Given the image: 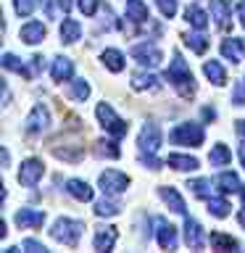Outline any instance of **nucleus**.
Masks as SVG:
<instances>
[{"instance_id": "f257e3e1", "label": "nucleus", "mask_w": 245, "mask_h": 253, "mask_svg": "<svg viewBox=\"0 0 245 253\" xmlns=\"http://www.w3.org/2000/svg\"><path fill=\"white\" fill-rule=\"evenodd\" d=\"M166 79L174 84V90H177L182 98H193L195 95V77H193V71H190L187 66V61L182 58L179 53H174V58L169 63V69H166Z\"/></svg>"}, {"instance_id": "f03ea898", "label": "nucleus", "mask_w": 245, "mask_h": 253, "mask_svg": "<svg viewBox=\"0 0 245 253\" xmlns=\"http://www.w3.org/2000/svg\"><path fill=\"white\" fill-rule=\"evenodd\" d=\"M137 145H140V161L145 164L148 169H161V161L156 158V150L161 148V129H158V124L142 126Z\"/></svg>"}, {"instance_id": "7ed1b4c3", "label": "nucleus", "mask_w": 245, "mask_h": 253, "mask_svg": "<svg viewBox=\"0 0 245 253\" xmlns=\"http://www.w3.org/2000/svg\"><path fill=\"white\" fill-rule=\"evenodd\" d=\"M82 232H84L82 221L61 216V219H55V224L50 229V237L58 240V243H63V245H69V248H74V245L79 243V237H82Z\"/></svg>"}, {"instance_id": "20e7f679", "label": "nucleus", "mask_w": 245, "mask_h": 253, "mask_svg": "<svg viewBox=\"0 0 245 253\" xmlns=\"http://www.w3.org/2000/svg\"><path fill=\"white\" fill-rule=\"evenodd\" d=\"M169 140L174 142V145H190V148H201L203 140H205V132L201 124L195 122H182L171 129Z\"/></svg>"}, {"instance_id": "39448f33", "label": "nucleus", "mask_w": 245, "mask_h": 253, "mask_svg": "<svg viewBox=\"0 0 245 253\" xmlns=\"http://www.w3.org/2000/svg\"><path fill=\"white\" fill-rule=\"evenodd\" d=\"M95 114H98V119H100V126L111 134V137H116V140H119V137H124V134L129 132V124H126L124 119L108 106V103H98Z\"/></svg>"}, {"instance_id": "423d86ee", "label": "nucleus", "mask_w": 245, "mask_h": 253, "mask_svg": "<svg viewBox=\"0 0 245 253\" xmlns=\"http://www.w3.org/2000/svg\"><path fill=\"white\" fill-rule=\"evenodd\" d=\"M47 124H50V111H47L42 103H37V106L29 111V116L24 119V132H27L29 137H35V134H42L47 129Z\"/></svg>"}, {"instance_id": "0eeeda50", "label": "nucleus", "mask_w": 245, "mask_h": 253, "mask_svg": "<svg viewBox=\"0 0 245 253\" xmlns=\"http://www.w3.org/2000/svg\"><path fill=\"white\" fill-rule=\"evenodd\" d=\"M98 182H100V190L106 195H119L129 187V177H126L124 171H116V169H106L100 174Z\"/></svg>"}, {"instance_id": "6e6552de", "label": "nucleus", "mask_w": 245, "mask_h": 253, "mask_svg": "<svg viewBox=\"0 0 245 253\" xmlns=\"http://www.w3.org/2000/svg\"><path fill=\"white\" fill-rule=\"evenodd\" d=\"M45 174V164L40 158H27L21 161V169H19V182L24 187H35Z\"/></svg>"}, {"instance_id": "1a4fd4ad", "label": "nucleus", "mask_w": 245, "mask_h": 253, "mask_svg": "<svg viewBox=\"0 0 245 253\" xmlns=\"http://www.w3.org/2000/svg\"><path fill=\"white\" fill-rule=\"evenodd\" d=\"M132 58L137 61L140 66H158V63L163 61V53L158 50L156 45L142 42V45H134V47H132Z\"/></svg>"}, {"instance_id": "9d476101", "label": "nucleus", "mask_w": 245, "mask_h": 253, "mask_svg": "<svg viewBox=\"0 0 245 253\" xmlns=\"http://www.w3.org/2000/svg\"><path fill=\"white\" fill-rule=\"evenodd\" d=\"M211 16L221 32H229V27H232V3L229 0H211Z\"/></svg>"}, {"instance_id": "9b49d317", "label": "nucleus", "mask_w": 245, "mask_h": 253, "mask_svg": "<svg viewBox=\"0 0 245 253\" xmlns=\"http://www.w3.org/2000/svg\"><path fill=\"white\" fill-rule=\"evenodd\" d=\"M13 221L21 229H37V227L45 224V211H40V209H21V211H16Z\"/></svg>"}, {"instance_id": "f8f14e48", "label": "nucleus", "mask_w": 245, "mask_h": 253, "mask_svg": "<svg viewBox=\"0 0 245 253\" xmlns=\"http://www.w3.org/2000/svg\"><path fill=\"white\" fill-rule=\"evenodd\" d=\"M185 243H187V248H193V251H201L203 245H205V235H203V227L198 224L195 219H185Z\"/></svg>"}, {"instance_id": "ddd939ff", "label": "nucleus", "mask_w": 245, "mask_h": 253, "mask_svg": "<svg viewBox=\"0 0 245 253\" xmlns=\"http://www.w3.org/2000/svg\"><path fill=\"white\" fill-rule=\"evenodd\" d=\"M158 245H161L163 251H174L177 248V227L171 224V221H166V219H158Z\"/></svg>"}, {"instance_id": "4468645a", "label": "nucleus", "mask_w": 245, "mask_h": 253, "mask_svg": "<svg viewBox=\"0 0 245 253\" xmlns=\"http://www.w3.org/2000/svg\"><path fill=\"white\" fill-rule=\"evenodd\" d=\"M50 77L53 82H69L71 77H74V61L66 58V55H58V58L53 61V69H50Z\"/></svg>"}, {"instance_id": "2eb2a0df", "label": "nucleus", "mask_w": 245, "mask_h": 253, "mask_svg": "<svg viewBox=\"0 0 245 253\" xmlns=\"http://www.w3.org/2000/svg\"><path fill=\"white\" fill-rule=\"evenodd\" d=\"M45 35H47V29L42 27V21H29V24H24L21 32H19V37H21L27 45H37V42H42Z\"/></svg>"}, {"instance_id": "dca6fc26", "label": "nucleus", "mask_w": 245, "mask_h": 253, "mask_svg": "<svg viewBox=\"0 0 245 253\" xmlns=\"http://www.w3.org/2000/svg\"><path fill=\"white\" fill-rule=\"evenodd\" d=\"M116 227H100L98 232H95V240H92V248L95 251H111L116 245Z\"/></svg>"}, {"instance_id": "f3484780", "label": "nucleus", "mask_w": 245, "mask_h": 253, "mask_svg": "<svg viewBox=\"0 0 245 253\" xmlns=\"http://www.w3.org/2000/svg\"><path fill=\"white\" fill-rule=\"evenodd\" d=\"M158 195H161V201L169 206L174 213H187L185 201H182V195H179L174 187H166V185H163V187H158Z\"/></svg>"}, {"instance_id": "a211bd4d", "label": "nucleus", "mask_w": 245, "mask_h": 253, "mask_svg": "<svg viewBox=\"0 0 245 253\" xmlns=\"http://www.w3.org/2000/svg\"><path fill=\"white\" fill-rule=\"evenodd\" d=\"M124 11H126V19L134 21V24H145V21H150V11H148V5L142 3V0H126Z\"/></svg>"}, {"instance_id": "6ab92c4d", "label": "nucleus", "mask_w": 245, "mask_h": 253, "mask_svg": "<svg viewBox=\"0 0 245 253\" xmlns=\"http://www.w3.org/2000/svg\"><path fill=\"white\" fill-rule=\"evenodd\" d=\"M100 61L106 63V69H108V71H114V74L124 71V66H126L124 53H122V50H114V47H106V50H103V55H100Z\"/></svg>"}, {"instance_id": "aec40b11", "label": "nucleus", "mask_w": 245, "mask_h": 253, "mask_svg": "<svg viewBox=\"0 0 245 253\" xmlns=\"http://www.w3.org/2000/svg\"><path fill=\"white\" fill-rule=\"evenodd\" d=\"M66 193H69L71 198H77V201H82V203L92 201V187L87 185L84 179H69V182H66Z\"/></svg>"}, {"instance_id": "412c9836", "label": "nucleus", "mask_w": 245, "mask_h": 253, "mask_svg": "<svg viewBox=\"0 0 245 253\" xmlns=\"http://www.w3.org/2000/svg\"><path fill=\"white\" fill-rule=\"evenodd\" d=\"M166 166H171V169H177V171H195L201 164H198V158H193V156L169 153V158H166Z\"/></svg>"}, {"instance_id": "4be33fe9", "label": "nucleus", "mask_w": 245, "mask_h": 253, "mask_svg": "<svg viewBox=\"0 0 245 253\" xmlns=\"http://www.w3.org/2000/svg\"><path fill=\"white\" fill-rule=\"evenodd\" d=\"M161 87V79L156 74H145V71H137V74H132V90H158Z\"/></svg>"}, {"instance_id": "5701e85b", "label": "nucleus", "mask_w": 245, "mask_h": 253, "mask_svg": "<svg viewBox=\"0 0 245 253\" xmlns=\"http://www.w3.org/2000/svg\"><path fill=\"white\" fill-rule=\"evenodd\" d=\"M243 50H245L243 40L229 37V40H224V42H221V55H224V58H229L232 63H240V61H243Z\"/></svg>"}, {"instance_id": "b1692460", "label": "nucleus", "mask_w": 245, "mask_h": 253, "mask_svg": "<svg viewBox=\"0 0 245 253\" xmlns=\"http://www.w3.org/2000/svg\"><path fill=\"white\" fill-rule=\"evenodd\" d=\"M203 74L208 77L216 87L227 84V71H224V66H221L219 61H205V63H203Z\"/></svg>"}, {"instance_id": "393cba45", "label": "nucleus", "mask_w": 245, "mask_h": 253, "mask_svg": "<svg viewBox=\"0 0 245 253\" xmlns=\"http://www.w3.org/2000/svg\"><path fill=\"white\" fill-rule=\"evenodd\" d=\"M208 243H211L213 251H237L240 248V243H237L232 235H224V232H211Z\"/></svg>"}, {"instance_id": "a878e982", "label": "nucleus", "mask_w": 245, "mask_h": 253, "mask_svg": "<svg viewBox=\"0 0 245 253\" xmlns=\"http://www.w3.org/2000/svg\"><path fill=\"white\" fill-rule=\"evenodd\" d=\"M79 37H82V24L74 21V19H63V24H61V40L63 42L71 45V42H77Z\"/></svg>"}, {"instance_id": "bb28decb", "label": "nucleus", "mask_w": 245, "mask_h": 253, "mask_svg": "<svg viewBox=\"0 0 245 253\" xmlns=\"http://www.w3.org/2000/svg\"><path fill=\"white\" fill-rule=\"evenodd\" d=\"M185 19H187L190 27H195V29H201V32L208 27V13H205L203 8H198V5H187Z\"/></svg>"}, {"instance_id": "cd10ccee", "label": "nucleus", "mask_w": 245, "mask_h": 253, "mask_svg": "<svg viewBox=\"0 0 245 253\" xmlns=\"http://www.w3.org/2000/svg\"><path fill=\"white\" fill-rule=\"evenodd\" d=\"M216 185H219L221 193H237V190H243L240 177H237V174H232V171H221L219 177H216Z\"/></svg>"}, {"instance_id": "c85d7f7f", "label": "nucleus", "mask_w": 245, "mask_h": 253, "mask_svg": "<svg viewBox=\"0 0 245 253\" xmlns=\"http://www.w3.org/2000/svg\"><path fill=\"white\" fill-rule=\"evenodd\" d=\"M208 161H211V166H227L229 161H232V153H229V148L224 145V142H216V145L211 148V153H208Z\"/></svg>"}, {"instance_id": "c756f323", "label": "nucleus", "mask_w": 245, "mask_h": 253, "mask_svg": "<svg viewBox=\"0 0 245 253\" xmlns=\"http://www.w3.org/2000/svg\"><path fill=\"white\" fill-rule=\"evenodd\" d=\"M185 45L190 47L193 53H198V55H203L205 50H208V37L203 35L201 29L195 32V35H185Z\"/></svg>"}, {"instance_id": "7c9ffc66", "label": "nucleus", "mask_w": 245, "mask_h": 253, "mask_svg": "<svg viewBox=\"0 0 245 253\" xmlns=\"http://www.w3.org/2000/svg\"><path fill=\"white\" fill-rule=\"evenodd\" d=\"M95 153H98L100 158H111V161H116V158L122 156V150H119V145L114 140H98V142H95Z\"/></svg>"}, {"instance_id": "2f4dec72", "label": "nucleus", "mask_w": 245, "mask_h": 253, "mask_svg": "<svg viewBox=\"0 0 245 253\" xmlns=\"http://www.w3.org/2000/svg\"><path fill=\"white\" fill-rule=\"evenodd\" d=\"M205 203H208V213H211V216H216V219H224V216H229V211H232V206H229L224 198H213L211 195Z\"/></svg>"}, {"instance_id": "473e14b6", "label": "nucleus", "mask_w": 245, "mask_h": 253, "mask_svg": "<svg viewBox=\"0 0 245 253\" xmlns=\"http://www.w3.org/2000/svg\"><path fill=\"white\" fill-rule=\"evenodd\" d=\"M187 187L193 190L195 198H203V201H208L213 195L211 193V179H193V182H187Z\"/></svg>"}, {"instance_id": "72a5a7b5", "label": "nucleus", "mask_w": 245, "mask_h": 253, "mask_svg": "<svg viewBox=\"0 0 245 253\" xmlns=\"http://www.w3.org/2000/svg\"><path fill=\"white\" fill-rule=\"evenodd\" d=\"M69 95H71L74 100L84 103L87 98H90V84H87L84 79H71V90H69Z\"/></svg>"}, {"instance_id": "f704fd0d", "label": "nucleus", "mask_w": 245, "mask_h": 253, "mask_svg": "<svg viewBox=\"0 0 245 253\" xmlns=\"http://www.w3.org/2000/svg\"><path fill=\"white\" fill-rule=\"evenodd\" d=\"M3 66H5L8 71H16V74H21V77H27V79L32 77V74H29V69H27V66H24V63H21L19 58H16V55H13V53H5V55H3Z\"/></svg>"}, {"instance_id": "c9c22d12", "label": "nucleus", "mask_w": 245, "mask_h": 253, "mask_svg": "<svg viewBox=\"0 0 245 253\" xmlns=\"http://www.w3.org/2000/svg\"><path fill=\"white\" fill-rule=\"evenodd\" d=\"M119 211H122V206H116L114 201H106V198L95 203V213H98V216H116Z\"/></svg>"}, {"instance_id": "e433bc0d", "label": "nucleus", "mask_w": 245, "mask_h": 253, "mask_svg": "<svg viewBox=\"0 0 245 253\" xmlns=\"http://www.w3.org/2000/svg\"><path fill=\"white\" fill-rule=\"evenodd\" d=\"M82 153H84V150L82 148H74V150H69V148H55L53 150V156L55 158H63V161H79V158H82Z\"/></svg>"}, {"instance_id": "4c0bfd02", "label": "nucleus", "mask_w": 245, "mask_h": 253, "mask_svg": "<svg viewBox=\"0 0 245 253\" xmlns=\"http://www.w3.org/2000/svg\"><path fill=\"white\" fill-rule=\"evenodd\" d=\"M13 11L19 16H32V11H35V0H13Z\"/></svg>"}, {"instance_id": "58836bf2", "label": "nucleus", "mask_w": 245, "mask_h": 253, "mask_svg": "<svg viewBox=\"0 0 245 253\" xmlns=\"http://www.w3.org/2000/svg\"><path fill=\"white\" fill-rule=\"evenodd\" d=\"M77 5H79V11H82L84 16H95L98 13V0H77Z\"/></svg>"}, {"instance_id": "ea45409f", "label": "nucleus", "mask_w": 245, "mask_h": 253, "mask_svg": "<svg viewBox=\"0 0 245 253\" xmlns=\"http://www.w3.org/2000/svg\"><path fill=\"white\" fill-rule=\"evenodd\" d=\"M158 8H161V13L166 19H174V13H177V0H158Z\"/></svg>"}, {"instance_id": "a19ab883", "label": "nucleus", "mask_w": 245, "mask_h": 253, "mask_svg": "<svg viewBox=\"0 0 245 253\" xmlns=\"http://www.w3.org/2000/svg\"><path fill=\"white\" fill-rule=\"evenodd\" d=\"M232 103H235V106H245V82H237V84H235Z\"/></svg>"}, {"instance_id": "79ce46f5", "label": "nucleus", "mask_w": 245, "mask_h": 253, "mask_svg": "<svg viewBox=\"0 0 245 253\" xmlns=\"http://www.w3.org/2000/svg\"><path fill=\"white\" fill-rule=\"evenodd\" d=\"M21 248H27L29 253H45V251H47L42 243H40V240H32V237H29V240H24V243H21Z\"/></svg>"}, {"instance_id": "37998d69", "label": "nucleus", "mask_w": 245, "mask_h": 253, "mask_svg": "<svg viewBox=\"0 0 245 253\" xmlns=\"http://www.w3.org/2000/svg\"><path fill=\"white\" fill-rule=\"evenodd\" d=\"M37 3L42 5V8H45V13H47V16H50V19H53V13H55V11H53V0H37Z\"/></svg>"}, {"instance_id": "c03bdc74", "label": "nucleus", "mask_w": 245, "mask_h": 253, "mask_svg": "<svg viewBox=\"0 0 245 253\" xmlns=\"http://www.w3.org/2000/svg\"><path fill=\"white\" fill-rule=\"evenodd\" d=\"M237 16H240V24L245 27V0H240V3H237Z\"/></svg>"}, {"instance_id": "a18cd8bd", "label": "nucleus", "mask_w": 245, "mask_h": 253, "mask_svg": "<svg viewBox=\"0 0 245 253\" xmlns=\"http://www.w3.org/2000/svg\"><path fill=\"white\" fill-rule=\"evenodd\" d=\"M235 129H237V134H240V137H245V119L235 122Z\"/></svg>"}, {"instance_id": "49530a36", "label": "nucleus", "mask_w": 245, "mask_h": 253, "mask_svg": "<svg viewBox=\"0 0 245 253\" xmlns=\"http://www.w3.org/2000/svg\"><path fill=\"white\" fill-rule=\"evenodd\" d=\"M71 3H74V0H58V5H61V11H63V13H69V11H71Z\"/></svg>"}, {"instance_id": "de8ad7c7", "label": "nucleus", "mask_w": 245, "mask_h": 253, "mask_svg": "<svg viewBox=\"0 0 245 253\" xmlns=\"http://www.w3.org/2000/svg\"><path fill=\"white\" fill-rule=\"evenodd\" d=\"M203 119H216V111L205 106V108H203Z\"/></svg>"}, {"instance_id": "09e8293b", "label": "nucleus", "mask_w": 245, "mask_h": 253, "mask_svg": "<svg viewBox=\"0 0 245 253\" xmlns=\"http://www.w3.org/2000/svg\"><path fill=\"white\" fill-rule=\"evenodd\" d=\"M237 221H240V227H243V229H245V209H243V211H240V213H237Z\"/></svg>"}, {"instance_id": "8fccbe9b", "label": "nucleus", "mask_w": 245, "mask_h": 253, "mask_svg": "<svg viewBox=\"0 0 245 253\" xmlns=\"http://www.w3.org/2000/svg\"><path fill=\"white\" fill-rule=\"evenodd\" d=\"M240 164H243V169H245V142L240 145Z\"/></svg>"}, {"instance_id": "3c124183", "label": "nucleus", "mask_w": 245, "mask_h": 253, "mask_svg": "<svg viewBox=\"0 0 245 253\" xmlns=\"http://www.w3.org/2000/svg\"><path fill=\"white\" fill-rule=\"evenodd\" d=\"M243 203H245V187H243Z\"/></svg>"}, {"instance_id": "603ef678", "label": "nucleus", "mask_w": 245, "mask_h": 253, "mask_svg": "<svg viewBox=\"0 0 245 253\" xmlns=\"http://www.w3.org/2000/svg\"><path fill=\"white\" fill-rule=\"evenodd\" d=\"M243 45H245V40H243Z\"/></svg>"}]
</instances>
